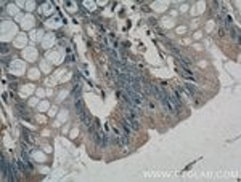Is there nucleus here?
I'll return each instance as SVG.
<instances>
[{
  "instance_id": "f257e3e1",
  "label": "nucleus",
  "mask_w": 241,
  "mask_h": 182,
  "mask_svg": "<svg viewBox=\"0 0 241 182\" xmlns=\"http://www.w3.org/2000/svg\"><path fill=\"white\" fill-rule=\"evenodd\" d=\"M0 166H2V174L5 176L7 180H15V177H13V171H11L10 165H8V163L5 161V157H2V160H0Z\"/></svg>"
},
{
  "instance_id": "f03ea898",
  "label": "nucleus",
  "mask_w": 241,
  "mask_h": 182,
  "mask_svg": "<svg viewBox=\"0 0 241 182\" xmlns=\"http://www.w3.org/2000/svg\"><path fill=\"white\" fill-rule=\"evenodd\" d=\"M76 112H77V115H79V118H82V117H84V115L87 113V112H85L84 101H82L80 98H79V99H76Z\"/></svg>"
},
{
  "instance_id": "7ed1b4c3",
  "label": "nucleus",
  "mask_w": 241,
  "mask_h": 182,
  "mask_svg": "<svg viewBox=\"0 0 241 182\" xmlns=\"http://www.w3.org/2000/svg\"><path fill=\"white\" fill-rule=\"evenodd\" d=\"M80 120H82V123H84L87 128H92V126H93V120H92V117H90L89 113H85V115H84V117H82Z\"/></svg>"
},
{
  "instance_id": "20e7f679",
  "label": "nucleus",
  "mask_w": 241,
  "mask_h": 182,
  "mask_svg": "<svg viewBox=\"0 0 241 182\" xmlns=\"http://www.w3.org/2000/svg\"><path fill=\"white\" fill-rule=\"evenodd\" d=\"M230 31H231V37H233V40H236L239 43V31H238L236 27H233V26L230 27Z\"/></svg>"
},
{
  "instance_id": "39448f33",
  "label": "nucleus",
  "mask_w": 241,
  "mask_h": 182,
  "mask_svg": "<svg viewBox=\"0 0 241 182\" xmlns=\"http://www.w3.org/2000/svg\"><path fill=\"white\" fill-rule=\"evenodd\" d=\"M79 94H80V85H76V86H74V90H72V96L76 99H79Z\"/></svg>"
}]
</instances>
